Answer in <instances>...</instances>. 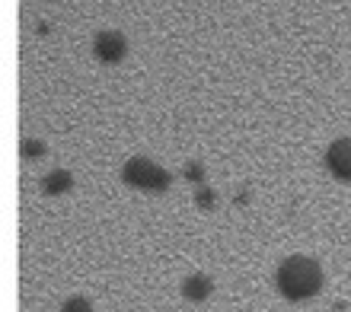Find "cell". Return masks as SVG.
Here are the masks:
<instances>
[{
  "label": "cell",
  "mask_w": 351,
  "mask_h": 312,
  "mask_svg": "<svg viewBox=\"0 0 351 312\" xmlns=\"http://www.w3.org/2000/svg\"><path fill=\"white\" fill-rule=\"evenodd\" d=\"M323 287V268L306 255H291L278 268V290L287 300H310Z\"/></svg>",
  "instance_id": "cell-1"
},
{
  "label": "cell",
  "mask_w": 351,
  "mask_h": 312,
  "mask_svg": "<svg viewBox=\"0 0 351 312\" xmlns=\"http://www.w3.org/2000/svg\"><path fill=\"white\" fill-rule=\"evenodd\" d=\"M121 175H125L128 185H134V188H150V192L169 185V172L160 169L154 159H147V156H131L128 163H125V169H121Z\"/></svg>",
  "instance_id": "cell-2"
},
{
  "label": "cell",
  "mask_w": 351,
  "mask_h": 312,
  "mask_svg": "<svg viewBox=\"0 0 351 312\" xmlns=\"http://www.w3.org/2000/svg\"><path fill=\"white\" fill-rule=\"evenodd\" d=\"M93 55L106 61V64H119L121 57L128 55V38L121 36L119 29H102L93 38Z\"/></svg>",
  "instance_id": "cell-3"
},
{
  "label": "cell",
  "mask_w": 351,
  "mask_h": 312,
  "mask_svg": "<svg viewBox=\"0 0 351 312\" xmlns=\"http://www.w3.org/2000/svg\"><path fill=\"white\" fill-rule=\"evenodd\" d=\"M326 166L335 179H351V138H339L332 147L326 150Z\"/></svg>",
  "instance_id": "cell-4"
},
{
  "label": "cell",
  "mask_w": 351,
  "mask_h": 312,
  "mask_svg": "<svg viewBox=\"0 0 351 312\" xmlns=\"http://www.w3.org/2000/svg\"><path fill=\"white\" fill-rule=\"evenodd\" d=\"M211 277L208 274H192V277H185V284H182V294L185 300H208V294H211Z\"/></svg>",
  "instance_id": "cell-5"
},
{
  "label": "cell",
  "mask_w": 351,
  "mask_h": 312,
  "mask_svg": "<svg viewBox=\"0 0 351 312\" xmlns=\"http://www.w3.org/2000/svg\"><path fill=\"white\" fill-rule=\"evenodd\" d=\"M71 185H74V175L67 172V169H55V172H48L45 179H42L45 194H61V192H67Z\"/></svg>",
  "instance_id": "cell-6"
},
{
  "label": "cell",
  "mask_w": 351,
  "mask_h": 312,
  "mask_svg": "<svg viewBox=\"0 0 351 312\" xmlns=\"http://www.w3.org/2000/svg\"><path fill=\"white\" fill-rule=\"evenodd\" d=\"M61 312H93V306L86 296H71V300H64Z\"/></svg>",
  "instance_id": "cell-7"
},
{
  "label": "cell",
  "mask_w": 351,
  "mask_h": 312,
  "mask_svg": "<svg viewBox=\"0 0 351 312\" xmlns=\"http://www.w3.org/2000/svg\"><path fill=\"white\" fill-rule=\"evenodd\" d=\"M42 153H45V144H42V140H32V138L23 140V156H26V159H38Z\"/></svg>",
  "instance_id": "cell-8"
},
{
  "label": "cell",
  "mask_w": 351,
  "mask_h": 312,
  "mask_svg": "<svg viewBox=\"0 0 351 312\" xmlns=\"http://www.w3.org/2000/svg\"><path fill=\"white\" fill-rule=\"evenodd\" d=\"M185 179H192V182L202 185L204 182V169L198 163H189V166H185Z\"/></svg>",
  "instance_id": "cell-9"
},
{
  "label": "cell",
  "mask_w": 351,
  "mask_h": 312,
  "mask_svg": "<svg viewBox=\"0 0 351 312\" xmlns=\"http://www.w3.org/2000/svg\"><path fill=\"white\" fill-rule=\"evenodd\" d=\"M195 201L202 204V207H211V204H214V192L202 185V188H198V194H195Z\"/></svg>",
  "instance_id": "cell-10"
}]
</instances>
